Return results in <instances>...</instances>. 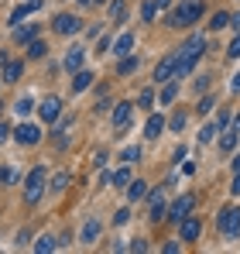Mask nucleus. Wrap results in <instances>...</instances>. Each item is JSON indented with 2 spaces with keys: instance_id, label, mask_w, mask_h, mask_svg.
I'll return each instance as SVG.
<instances>
[{
  "instance_id": "nucleus-1",
  "label": "nucleus",
  "mask_w": 240,
  "mask_h": 254,
  "mask_svg": "<svg viewBox=\"0 0 240 254\" xmlns=\"http://www.w3.org/2000/svg\"><path fill=\"white\" fill-rule=\"evenodd\" d=\"M202 17V0H185V3H179L172 14H168V24L172 28H189V24H196Z\"/></svg>"
},
{
  "instance_id": "nucleus-2",
  "label": "nucleus",
  "mask_w": 240,
  "mask_h": 254,
  "mask_svg": "<svg viewBox=\"0 0 240 254\" xmlns=\"http://www.w3.org/2000/svg\"><path fill=\"white\" fill-rule=\"evenodd\" d=\"M216 227H220V234L227 241H237L240 237V210L237 206H223L220 216H216Z\"/></svg>"
},
{
  "instance_id": "nucleus-3",
  "label": "nucleus",
  "mask_w": 240,
  "mask_h": 254,
  "mask_svg": "<svg viewBox=\"0 0 240 254\" xmlns=\"http://www.w3.org/2000/svg\"><path fill=\"white\" fill-rule=\"evenodd\" d=\"M41 192H45V165L31 169L28 182H24V203H28V206H35V203L41 199Z\"/></svg>"
},
{
  "instance_id": "nucleus-4",
  "label": "nucleus",
  "mask_w": 240,
  "mask_h": 254,
  "mask_svg": "<svg viewBox=\"0 0 240 254\" xmlns=\"http://www.w3.org/2000/svg\"><path fill=\"white\" fill-rule=\"evenodd\" d=\"M52 28H55V35L69 38V35H79V31H82V21H79V17H72V14H59Z\"/></svg>"
},
{
  "instance_id": "nucleus-5",
  "label": "nucleus",
  "mask_w": 240,
  "mask_h": 254,
  "mask_svg": "<svg viewBox=\"0 0 240 254\" xmlns=\"http://www.w3.org/2000/svg\"><path fill=\"white\" fill-rule=\"evenodd\" d=\"M38 114H41V121H45V124L59 121V117H62V100H59V96H45V100H41V107H38Z\"/></svg>"
},
{
  "instance_id": "nucleus-6",
  "label": "nucleus",
  "mask_w": 240,
  "mask_h": 254,
  "mask_svg": "<svg viewBox=\"0 0 240 254\" xmlns=\"http://www.w3.org/2000/svg\"><path fill=\"white\" fill-rule=\"evenodd\" d=\"M175 62H179V52H172V55L161 59L158 65H155V83H168L175 76Z\"/></svg>"
},
{
  "instance_id": "nucleus-7",
  "label": "nucleus",
  "mask_w": 240,
  "mask_h": 254,
  "mask_svg": "<svg viewBox=\"0 0 240 254\" xmlns=\"http://www.w3.org/2000/svg\"><path fill=\"white\" fill-rule=\"evenodd\" d=\"M100 234H103V223H100V216H89L86 223H82V234H79V241L89 248V244H96L100 241Z\"/></svg>"
},
{
  "instance_id": "nucleus-8",
  "label": "nucleus",
  "mask_w": 240,
  "mask_h": 254,
  "mask_svg": "<svg viewBox=\"0 0 240 254\" xmlns=\"http://www.w3.org/2000/svg\"><path fill=\"white\" fill-rule=\"evenodd\" d=\"M202 48H206V38H202V35H192L189 42L179 48V55H182V59H192V62H199V59H202Z\"/></svg>"
},
{
  "instance_id": "nucleus-9",
  "label": "nucleus",
  "mask_w": 240,
  "mask_h": 254,
  "mask_svg": "<svg viewBox=\"0 0 240 254\" xmlns=\"http://www.w3.org/2000/svg\"><path fill=\"white\" fill-rule=\"evenodd\" d=\"M192 206H196V199H192V196H182V199H175V203H172V210L165 213V216L179 223V220H185V216L192 213Z\"/></svg>"
},
{
  "instance_id": "nucleus-10",
  "label": "nucleus",
  "mask_w": 240,
  "mask_h": 254,
  "mask_svg": "<svg viewBox=\"0 0 240 254\" xmlns=\"http://www.w3.org/2000/svg\"><path fill=\"white\" fill-rule=\"evenodd\" d=\"M179 230H182V241H199V234H202V223L189 213L185 220H179Z\"/></svg>"
},
{
  "instance_id": "nucleus-11",
  "label": "nucleus",
  "mask_w": 240,
  "mask_h": 254,
  "mask_svg": "<svg viewBox=\"0 0 240 254\" xmlns=\"http://www.w3.org/2000/svg\"><path fill=\"white\" fill-rule=\"evenodd\" d=\"M14 137H17L21 144H38V141H41V130L35 124H21L17 130H14Z\"/></svg>"
},
{
  "instance_id": "nucleus-12",
  "label": "nucleus",
  "mask_w": 240,
  "mask_h": 254,
  "mask_svg": "<svg viewBox=\"0 0 240 254\" xmlns=\"http://www.w3.org/2000/svg\"><path fill=\"white\" fill-rule=\"evenodd\" d=\"M134 117V103H117L114 107V127H127Z\"/></svg>"
},
{
  "instance_id": "nucleus-13",
  "label": "nucleus",
  "mask_w": 240,
  "mask_h": 254,
  "mask_svg": "<svg viewBox=\"0 0 240 254\" xmlns=\"http://www.w3.org/2000/svg\"><path fill=\"white\" fill-rule=\"evenodd\" d=\"M148 203H151V213H148V216H151V223H161V220H165V213H168L165 199H161V192H151V199H148Z\"/></svg>"
},
{
  "instance_id": "nucleus-14",
  "label": "nucleus",
  "mask_w": 240,
  "mask_h": 254,
  "mask_svg": "<svg viewBox=\"0 0 240 254\" xmlns=\"http://www.w3.org/2000/svg\"><path fill=\"white\" fill-rule=\"evenodd\" d=\"M31 10H41V0H28V3H21V7H14V14H10V21H14V28H17V21H24Z\"/></svg>"
},
{
  "instance_id": "nucleus-15",
  "label": "nucleus",
  "mask_w": 240,
  "mask_h": 254,
  "mask_svg": "<svg viewBox=\"0 0 240 254\" xmlns=\"http://www.w3.org/2000/svg\"><path fill=\"white\" fill-rule=\"evenodd\" d=\"M161 130H165V117H161V114L148 117V124H144V137H148V141H155V137H158Z\"/></svg>"
},
{
  "instance_id": "nucleus-16",
  "label": "nucleus",
  "mask_w": 240,
  "mask_h": 254,
  "mask_svg": "<svg viewBox=\"0 0 240 254\" xmlns=\"http://www.w3.org/2000/svg\"><path fill=\"white\" fill-rule=\"evenodd\" d=\"M21 72H24V65H21V62H3V83H17V79H21Z\"/></svg>"
},
{
  "instance_id": "nucleus-17",
  "label": "nucleus",
  "mask_w": 240,
  "mask_h": 254,
  "mask_svg": "<svg viewBox=\"0 0 240 254\" xmlns=\"http://www.w3.org/2000/svg\"><path fill=\"white\" fill-rule=\"evenodd\" d=\"M110 182L117 186V189H127V182H130V162H123V169H117L110 175Z\"/></svg>"
},
{
  "instance_id": "nucleus-18",
  "label": "nucleus",
  "mask_w": 240,
  "mask_h": 254,
  "mask_svg": "<svg viewBox=\"0 0 240 254\" xmlns=\"http://www.w3.org/2000/svg\"><path fill=\"white\" fill-rule=\"evenodd\" d=\"M130 48H134V35H130V31H123V35H120L117 42H114V52H117L120 59H123V55H127Z\"/></svg>"
},
{
  "instance_id": "nucleus-19",
  "label": "nucleus",
  "mask_w": 240,
  "mask_h": 254,
  "mask_svg": "<svg viewBox=\"0 0 240 254\" xmlns=\"http://www.w3.org/2000/svg\"><path fill=\"white\" fill-rule=\"evenodd\" d=\"M65 69H69V72L82 69V48H69V55H65Z\"/></svg>"
},
{
  "instance_id": "nucleus-20",
  "label": "nucleus",
  "mask_w": 240,
  "mask_h": 254,
  "mask_svg": "<svg viewBox=\"0 0 240 254\" xmlns=\"http://www.w3.org/2000/svg\"><path fill=\"white\" fill-rule=\"evenodd\" d=\"M35 35H38V28H35V24H24V28H17V31H14L17 45H28L31 38H35Z\"/></svg>"
},
{
  "instance_id": "nucleus-21",
  "label": "nucleus",
  "mask_w": 240,
  "mask_h": 254,
  "mask_svg": "<svg viewBox=\"0 0 240 254\" xmlns=\"http://www.w3.org/2000/svg\"><path fill=\"white\" fill-rule=\"evenodd\" d=\"M93 83V72H86V69H76V83H72V93H82L86 86Z\"/></svg>"
},
{
  "instance_id": "nucleus-22",
  "label": "nucleus",
  "mask_w": 240,
  "mask_h": 254,
  "mask_svg": "<svg viewBox=\"0 0 240 254\" xmlns=\"http://www.w3.org/2000/svg\"><path fill=\"white\" fill-rule=\"evenodd\" d=\"M127 186H130V189H127V196H130V199H141V196L148 192V182H141V179H130Z\"/></svg>"
},
{
  "instance_id": "nucleus-23",
  "label": "nucleus",
  "mask_w": 240,
  "mask_h": 254,
  "mask_svg": "<svg viewBox=\"0 0 240 254\" xmlns=\"http://www.w3.org/2000/svg\"><path fill=\"white\" fill-rule=\"evenodd\" d=\"M69 179H72L69 172H59V175L52 179V192H65V189H69Z\"/></svg>"
},
{
  "instance_id": "nucleus-24",
  "label": "nucleus",
  "mask_w": 240,
  "mask_h": 254,
  "mask_svg": "<svg viewBox=\"0 0 240 254\" xmlns=\"http://www.w3.org/2000/svg\"><path fill=\"white\" fill-rule=\"evenodd\" d=\"M134 69H137V59H134V55H123L120 65H117V72H120V76H130Z\"/></svg>"
},
{
  "instance_id": "nucleus-25",
  "label": "nucleus",
  "mask_w": 240,
  "mask_h": 254,
  "mask_svg": "<svg viewBox=\"0 0 240 254\" xmlns=\"http://www.w3.org/2000/svg\"><path fill=\"white\" fill-rule=\"evenodd\" d=\"M227 24H230V14H223V10H220V14H213V21H209V31H220V28H227Z\"/></svg>"
},
{
  "instance_id": "nucleus-26",
  "label": "nucleus",
  "mask_w": 240,
  "mask_h": 254,
  "mask_svg": "<svg viewBox=\"0 0 240 254\" xmlns=\"http://www.w3.org/2000/svg\"><path fill=\"white\" fill-rule=\"evenodd\" d=\"M220 148H223V151H234V148H237V130H227V134L220 137Z\"/></svg>"
},
{
  "instance_id": "nucleus-27",
  "label": "nucleus",
  "mask_w": 240,
  "mask_h": 254,
  "mask_svg": "<svg viewBox=\"0 0 240 254\" xmlns=\"http://www.w3.org/2000/svg\"><path fill=\"white\" fill-rule=\"evenodd\" d=\"M45 52H48V48H45V42H35V38L28 42V59H41Z\"/></svg>"
},
{
  "instance_id": "nucleus-28",
  "label": "nucleus",
  "mask_w": 240,
  "mask_h": 254,
  "mask_svg": "<svg viewBox=\"0 0 240 254\" xmlns=\"http://www.w3.org/2000/svg\"><path fill=\"white\" fill-rule=\"evenodd\" d=\"M179 96V83H165V89H161V103H172Z\"/></svg>"
},
{
  "instance_id": "nucleus-29",
  "label": "nucleus",
  "mask_w": 240,
  "mask_h": 254,
  "mask_svg": "<svg viewBox=\"0 0 240 254\" xmlns=\"http://www.w3.org/2000/svg\"><path fill=\"white\" fill-rule=\"evenodd\" d=\"M55 248H59V244H55L52 237H38V244H35V251H38V254H48V251H55Z\"/></svg>"
},
{
  "instance_id": "nucleus-30",
  "label": "nucleus",
  "mask_w": 240,
  "mask_h": 254,
  "mask_svg": "<svg viewBox=\"0 0 240 254\" xmlns=\"http://www.w3.org/2000/svg\"><path fill=\"white\" fill-rule=\"evenodd\" d=\"M120 158H123V162H137V158H141V148H137V144H130V148H123V151H120Z\"/></svg>"
},
{
  "instance_id": "nucleus-31",
  "label": "nucleus",
  "mask_w": 240,
  "mask_h": 254,
  "mask_svg": "<svg viewBox=\"0 0 240 254\" xmlns=\"http://www.w3.org/2000/svg\"><path fill=\"white\" fill-rule=\"evenodd\" d=\"M168 127H172V130H182V127H185V110H179V114L168 121Z\"/></svg>"
},
{
  "instance_id": "nucleus-32",
  "label": "nucleus",
  "mask_w": 240,
  "mask_h": 254,
  "mask_svg": "<svg viewBox=\"0 0 240 254\" xmlns=\"http://www.w3.org/2000/svg\"><path fill=\"white\" fill-rule=\"evenodd\" d=\"M123 10H127V3H123V0H114V3H110V14H114V21H120V17H123Z\"/></svg>"
},
{
  "instance_id": "nucleus-33",
  "label": "nucleus",
  "mask_w": 240,
  "mask_h": 254,
  "mask_svg": "<svg viewBox=\"0 0 240 254\" xmlns=\"http://www.w3.org/2000/svg\"><path fill=\"white\" fill-rule=\"evenodd\" d=\"M213 137H216V124H206V127L199 130V141L206 144V141H213Z\"/></svg>"
},
{
  "instance_id": "nucleus-34",
  "label": "nucleus",
  "mask_w": 240,
  "mask_h": 254,
  "mask_svg": "<svg viewBox=\"0 0 240 254\" xmlns=\"http://www.w3.org/2000/svg\"><path fill=\"white\" fill-rule=\"evenodd\" d=\"M213 107H216V100H213V96H202V100H199V107H196V110H199V114H209Z\"/></svg>"
},
{
  "instance_id": "nucleus-35",
  "label": "nucleus",
  "mask_w": 240,
  "mask_h": 254,
  "mask_svg": "<svg viewBox=\"0 0 240 254\" xmlns=\"http://www.w3.org/2000/svg\"><path fill=\"white\" fill-rule=\"evenodd\" d=\"M155 14H158V10H155V0H148V3L141 7V17H144V21H151Z\"/></svg>"
},
{
  "instance_id": "nucleus-36",
  "label": "nucleus",
  "mask_w": 240,
  "mask_h": 254,
  "mask_svg": "<svg viewBox=\"0 0 240 254\" xmlns=\"http://www.w3.org/2000/svg\"><path fill=\"white\" fill-rule=\"evenodd\" d=\"M31 107H35V100H31V96L17 100V114H31Z\"/></svg>"
},
{
  "instance_id": "nucleus-37",
  "label": "nucleus",
  "mask_w": 240,
  "mask_h": 254,
  "mask_svg": "<svg viewBox=\"0 0 240 254\" xmlns=\"http://www.w3.org/2000/svg\"><path fill=\"white\" fill-rule=\"evenodd\" d=\"M127 220H130V206H120V210H117V216H114V223L120 227V223H127Z\"/></svg>"
},
{
  "instance_id": "nucleus-38",
  "label": "nucleus",
  "mask_w": 240,
  "mask_h": 254,
  "mask_svg": "<svg viewBox=\"0 0 240 254\" xmlns=\"http://www.w3.org/2000/svg\"><path fill=\"white\" fill-rule=\"evenodd\" d=\"M227 55H230V59H240V35L234 38V42H230V48H227Z\"/></svg>"
},
{
  "instance_id": "nucleus-39",
  "label": "nucleus",
  "mask_w": 240,
  "mask_h": 254,
  "mask_svg": "<svg viewBox=\"0 0 240 254\" xmlns=\"http://www.w3.org/2000/svg\"><path fill=\"white\" fill-rule=\"evenodd\" d=\"M151 100H155V93H151V89H144V93H141V103H137V107H151Z\"/></svg>"
},
{
  "instance_id": "nucleus-40",
  "label": "nucleus",
  "mask_w": 240,
  "mask_h": 254,
  "mask_svg": "<svg viewBox=\"0 0 240 254\" xmlns=\"http://www.w3.org/2000/svg\"><path fill=\"white\" fill-rule=\"evenodd\" d=\"M93 165L103 169V165H107V151H96V155H93Z\"/></svg>"
},
{
  "instance_id": "nucleus-41",
  "label": "nucleus",
  "mask_w": 240,
  "mask_h": 254,
  "mask_svg": "<svg viewBox=\"0 0 240 254\" xmlns=\"http://www.w3.org/2000/svg\"><path fill=\"white\" fill-rule=\"evenodd\" d=\"M130 251H137V254H141V251H148V241H144V237H137V241L130 244Z\"/></svg>"
},
{
  "instance_id": "nucleus-42",
  "label": "nucleus",
  "mask_w": 240,
  "mask_h": 254,
  "mask_svg": "<svg viewBox=\"0 0 240 254\" xmlns=\"http://www.w3.org/2000/svg\"><path fill=\"white\" fill-rule=\"evenodd\" d=\"M230 192L240 196V172H234V182H230Z\"/></svg>"
},
{
  "instance_id": "nucleus-43",
  "label": "nucleus",
  "mask_w": 240,
  "mask_h": 254,
  "mask_svg": "<svg viewBox=\"0 0 240 254\" xmlns=\"http://www.w3.org/2000/svg\"><path fill=\"white\" fill-rule=\"evenodd\" d=\"M161 251H165V254H175V251H179V241H168V244H165Z\"/></svg>"
},
{
  "instance_id": "nucleus-44",
  "label": "nucleus",
  "mask_w": 240,
  "mask_h": 254,
  "mask_svg": "<svg viewBox=\"0 0 240 254\" xmlns=\"http://www.w3.org/2000/svg\"><path fill=\"white\" fill-rule=\"evenodd\" d=\"M230 93H240V72L234 76V79H230Z\"/></svg>"
},
{
  "instance_id": "nucleus-45",
  "label": "nucleus",
  "mask_w": 240,
  "mask_h": 254,
  "mask_svg": "<svg viewBox=\"0 0 240 254\" xmlns=\"http://www.w3.org/2000/svg\"><path fill=\"white\" fill-rule=\"evenodd\" d=\"M172 7V0H155V10H168Z\"/></svg>"
},
{
  "instance_id": "nucleus-46",
  "label": "nucleus",
  "mask_w": 240,
  "mask_h": 254,
  "mask_svg": "<svg viewBox=\"0 0 240 254\" xmlns=\"http://www.w3.org/2000/svg\"><path fill=\"white\" fill-rule=\"evenodd\" d=\"M7 134H10V127H7V124H0V141H7Z\"/></svg>"
},
{
  "instance_id": "nucleus-47",
  "label": "nucleus",
  "mask_w": 240,
  "mask_h": 254,
  "mask_svg": "<svg viewBox=\"0 0 240 254\" xmlns=\"http://www.w3.org/2000/svg\"><path fill=\"white\" fill-rule=\"evenodd\" d=\"M230 24H234V31H240V14H237V17H230Z\"/></svg>"
},
{
  "instance_id": "nucleus-48",
  "label": "nucleus",
  "mask_w": 240,
  "mask_h": 254,
  "mask_svg": "<svg viewBox=\"0 0 240 254\" xmlns=\"http://www.w3.org/2000/svg\"><path fill=\"white\" fill-rule=\"evenodd\" d=\"M234 130H237V134H240V114H237V117H234Z\"/></svg>"
},
{
  "instance_id": "nucleus-49",
  "label": "nucleus",
  "mask_w": 240,
  "mask_h": 254,
  "mask_svg": "<svg viewBox=\"0 0 240 254\" xmlns=\"http://www.w3.org/2000/svg\"><path fill=\"white\" fill-rule=\"evenodd\" d=\"M234 172H240V155H237V158H234Z\"/></svg>"
},
{
  "instance_id": "nucleus-50",
  "label": "nucleus",
  "mask_w": 240,
  "mask_h": 254,
  "mask_svg": "<svg viewBox=\"0 0 240 254\" xmlns=\"http://www.w3.org/2000/svg\"><path fill=\"white\" fill-rule=\"evenodd\" d=\"M79 3H82V7H89V3H93V0H79Z\"/></svg>"
},
{
  "instance_id": "nucleus-51",
  "label": "nucleus",
  "mask_w": 240,
  "mask_h": 254,
  "mask_svg": "<svg viewBox=\"0 0 240 254\" xmlns=\"http://www.w3.org/2000/svg\"><path fill=\"white\" fill-rule=\"evenodd\" d=\"M93 3H107V0H93Z\"/></svg>"
}]
</instances>
